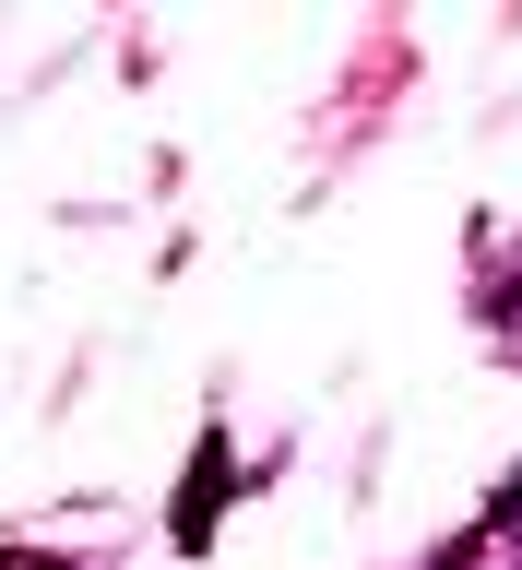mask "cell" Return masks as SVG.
Returning a JSON list of instances; mask_svg holds the SVG:
<instances>
[{
    "label": "cell",
    "instance_id": "1",
    "mask_svg": "<svg viewBox=\"0 0 522 570\" xmlns=\"http://www.w3.org/2000/svg\"><path fill=\"white\" fill-rule=\"evenodd\" d=\"M440 570H522V488L499 499V511H487V523H475V534H463V547H452V559H440Z\"/></svg>",
    "mask_w": 522,
    "mask_h": 570
}]
</instances>
